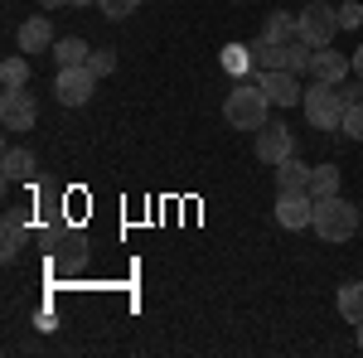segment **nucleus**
Listing matches in <instances>:
<instances>
[{
    "label": "nucleus",
    "mask_w": 363,
    "mask_h": 358,
    "mask_svg": "<svg viewBox=\"0 0 363 358\" xmlns=\"http://www.w3.org/2000/svg\"><path fill=\"white\" fill-rule=\"evenodd\" d=\"M267 111H272V97H267L257 83H238L223 97V121L233 126V131H262V126L272 121Z\"/></svg>",
    "instance_id": "f257e3e1"
},
{
    "label": "nucleus",
    "mask_w": 363,
    "mask_h": 358,
    "mask_svg": "<svg viewBox=\"0 0 363 358\" xmlns=\"http://www.w3.org/2000/svg\"><path fill=\"white\" fill-rule=\"evenodd\" d=\"M310 228L325 237V242H349L359 233V208L344 198V194H330V198H315V218Z\"/></svg>",
    "instance_id": "f03ea898"
},
{
    "label": "nucleus",
    "mask_w": 363,
    "mask_h": 358,
    "mask_svg": "<svg viewBox=\"0 0 363 358\" xmlns=\"http://www.w3.org/2000/svg\"><path fill=\"white\" fill-rule=\"evenodd\" d=\"M301 107H306V121L315 131H339L344 126V111H349L344 97H339V83H320V78L306 87V102Z\"/></svg>",
    "instance_id": "7ed1b4c3"
},
{
    "label": "nucleus",
    "mask_w": 363,
    "mask_h": 358,
    "mask_svg": "<svg viewBox=\"0 0 363 358\" xmlns=\"http://www.w3.org/2000/svg\"><path fill=\"white\" fill-rule=\"evenodd\" d=\"M296 20H301V39H306L310 49H325V44L339 34V5H330V0H315V5H306Z\"/></svg>",
    "instance_id": "20e7f679"
},
{
    "label": "nucleus",
    "mask_w": 363,
    "mask_h": 358,
    "mask_svg": "<svg viewBox=\"0 0 363 358\" xmlns=\"http://www.w3.org/2000/svg\"><path fill=\"white\" fill-rule=\"evenodd\" d=\"M97 73L87 68V63H73V68H58V78H54V92H58V102L63 107H83L87 97L97 92Z\"/></svg>",
    "instance_id": "39448f33"
},
{
    "label": "nucleus",
    "mask_w": 363,
    "mask_h": 358,
    "mask_svg": "<svg viewBox=\"0 0 363 358\" xmlns=\"http://www.w3.org/2000/svg\"><path fill=\"white\" fill-rule=\"evenodd\" d=\"M0 121H5V131H29V126L39 121V97H34L29 87H5V97H0Z\"/></svg>",
    "instance_id": "423d86ee"
},
{
    "label": "nucleus",
    "mask_w": 363,
    "mask_h": 358,
    "mask_svg": "<svg viewBox=\"0 0 363 358\" xmlns=\"http://www.w3.org/2000/svg\"><path fill=\"white\" fill-rule=\"evenodd\" d=\"M257 87L272 97V107H301L306 102V87H301V73H291V68H267Z\"/></svg>",
    "instance_id": "0eeeda50"
},
{
    "label": "nucleus",
    "mask_w": 363,
    "mask_h": 358,
    "mask_svg": "<svg viewBox=\"0 0 363 358\" xmlns=\"http://www.w3.org/2000/svg\"><path fill=\"white\" fill-rule=\"evenodd\" d=\"M286 155H296V131H291L286 121H267V126L257 131V160H262V165H281Z\"/></svg>",
    "instance_id": "6e6552de"
},
{
    "label": "nucleus",
    "mask_w": 363,
    "mask_h": 358,
    "mask_svg": "<svg viewBox=\"0 0 363 358\" xmlns=\"http://www.w3.org/2000/svg\"><path fill=\"white\" fill-rule=\"evenodd\" d=\"M310 218H315V198H310L306 189L301 194H277V223L286 228V233H301V228H310Z\"/></svg>",
    "instance_id": "1a4fd4ad"
},
{
    "label": "nucleus",
    "mask_w": 363,
    "mask_h": 358,
    "mask_svg": "<svg viewBox=\"0 0 363 358\" xmlns=\"http://www.w3.org/2000/svg\"><path fill=\"white\" fill-rule=\"evenodd\" d=\"M354 73V58L339 54V49H315V58H310V78H320V83H344Z\"/></svg>",
    "instance_id": "9d476101"
},
{
    "label": "nucleus",
    "mask_w": 363,
    "mask_h": 358,
    "mask_svg": "<svg viewBox=\"0 0 363 358\" xmlns=\"http://www.w3.org/2000/svg\"><path fill=\"white\" fill-rule=\"evenodd\" d=\"M20 49H25V54L54 49V25H49V15H29L25 25H20Z\"/></svg>",
    "instance_id": "9b49d317"
},
{
    "label": "nucleus",
    "mask_w": 363,
    "mask_h": 358,
    "mask_svg": "<svg viewBox=\"0 0 363 358\" xmlns=\"http://www.w3.org/2000/svg\"><path fill=\"white\" fill-rule=\"evenodd\" d=\"M310 169H315V165H306L301 155H286V160L277 165V189H286V194H301V189H306L310 194Z\"/></svg>",
    "instance_id": "f8f14e48"
},
{
    "label": "nucleus",
    "mask_w": 363,
    "mask_h": 358,
    "mask_svg": "<svg viewBox=\"0 0 363 358\" xmlns=\"http://www.w3.org/2000/svg\"><path fill=\"white\" fill-rule=\"evenodd\" d=\"M262 39H267V44H291V39H301V20H296L291 10H277V15H267Z\"/></svg>",
    "instance_id": "ddd939ff"
},
{
    "label": "nucleus",
    "mask_w": 363,
    "mask_h": 358,
    "mask_svg": "<svg viewBox=\"0 0 363 358\" xmlns=\"http://www.w3.org/2000/svg\"><path fill=\"white\" fill-rule=\"evenodd\" d=\"M335 305H339V320L363 325V281H344L339 296H335Z\"/></svg>",
    "instance_id": "4468645a"
},
{
    "label": "nucleus",
    "mask_w": 363,
    "mask_h": 358,
    "mask_svg": "<svg viewBox=\"0 0 363 358\" xmlns=\"http://www.w3.org/2000/svg\"><path fill=\"white\" fill-rule=\"evenodd\" d=\"M20 247H25V213L20 208H5V247H0V257L15 262Z\"/></svg>",
    "instance_id": "2eb2a0df"
},
{
    "label": "nucleus",
    "mask_w": 363,
    "mask_h": 358,
    "mask_svg": "<svg viewBox=\"0 0 363 358\" xmlns=\"http://www.w3.org/2000/svg\"><path fill=\"white\" fill-rule=\"evenodd\" d=\"M0 174H5V179H29V174H34V155L20 150V145H10V150L0 155Z\"/></svg>",
    "instance_id": "dca6fc26"
},
{
    "label": "nucleus",
    "mask_w": 363,
    "mask_h": 358,
    "mask_svg": "<svg viewBox=\"0 0 363 358\" xmlns=\"http://www.w3.org/2000/svg\"><path fill=\"white\" fill-rule=\"evenodd\" d=\"M339 194V165H315L310 169V198H330Z\"/></svg>",
    "instance_id": "f3484780"
},
{
    "label": "nucleus",
    "mask_w": 363,
    "mask_h": 358,
    "mask_svg": "<svg viewBox=\"0 0 363 358\" xmlns=\"http://www.w3.org/2000/svg\"><path fill=\"white\" fill-rule=\"evenodd\" d=\"M87 54H92V49H87L83 39H54V63H58V68H73V63H87Z\"/></svg>",
    "instance_id": "a211bd4d"
},
{
    "label": "nucleus",
    "mask_w": 363,
    "mask_h": 358,
    "mask_svg": "<svg viewBox=\"0 0 363 358\" xmlns=\"http://www.w3.org/2000/svg\"><path fill=\"white\" fill-rule=\"evenodd\" d=\"M223 68L233 73V78H242L247 68H257V63H252V49L247 44H223Z\"/></svg>",
    "instance_id": "6ab92c4d"
},
{
    "label": "nucleus",
    "mask_w": 363,
    "mask_h": 358,
    "mask_svg": "<svg viewBox=\"0 0 363 358\" xmlns=\"http://www.w3.org/2000/svg\"><path fill=\"white\" fill-rule=\"evenodd\" d=\"M0 83H5V87H29V58H5Z\"/></svg>",
    "instance_id": "aec40b11"
},
{
    "label": "nucleus",
    "mask_w": 363,
    "mask_h": 358,
    "mask_svg": "<svg viewBox=\"0 0 363 358\" xmlns=\"http://www.w3.org/2000/svg\"><path fill=\"white\" fill-rule=\"evenodd\" d=\"M87 68H92L97 78H112V73H116V49H97V54H87Z\"/></svg>",
    "instance_id": "412c9836"
},
{
    "label": "nucleus",
    "mask_w": 363,
    "mask_h": 358,
    "mask_svg": "<svg viewBox=\"0 0 363 358\" xmlns=\"http://www.w3.org/2000/svg\"><path fill=\"white\" fill-rule=\"evenodd\" d=\"M140 0H97V10L107 15V20H126V15H136Z\"/></svg>",
    "instance_id": "4be33fe9"
},
{
    "label": "nucleus",
    "mask_w": 363,
    "mask_h": 358,
    "mask_svg": "<svg viewBox=\"0 0 363 358\" xmlns=\"http://www.w3.org/2000/svg\"><path fill=\"white\" fill-rule=\"evenodd\" d=\"M349 140H363V102H354V107L344 111V126H339Z\"/></svg>",
    "instance_id": "5701e85b"
},
{
    "label": "nucleus",
    "mask_w": 363,
    "mask_h": 358,
    "mask_svg": "<svg viewBox=\"0 0 363 358\" xmlns=\"http://www.w3.org/2000/svg\"><path fill=\"white\" fill-rule=\"evenodd\" d=\"M363 25V5L359 0H339V29H359Z\"/></svg>",
    "instance_id": "b1692460"
},
{
    "label": "nucleus",
    "mask_w": 363,
    "mask_h": 358,
    "mask_svg": "<svg viewBox=\"0 0 363 358\" xmlns=\"http://www.w3.org/2000/svg\"><path fill=\"white\" fill-rule=\"evenodd\" d=\"M349 58H354V73H359V78H363V44H359V49H354V54H349Z\"/></svg>",
    "instance_id": "393cba45"
},
{
    "label": "nucleus",
    "mask_w": 363,
    "mask_h": 358,
    "mask_svg": "<svg viewBox=\"0 0 363 358\" xmlns=\"http://www.w3.org/2000/svg\"><path fill=\"white\" fill-rule=\"evenodd\" d=\"M58 5H73V0H39V10H58Z\"/></svg>",
    "instance_id": "a878e982"
},
{
    "label": "nucleus",
    "mask_w": 363,
    "mask_h": 358,
    "mask_svg": "<svg viewBox=\"0 0 363 358\" xmlns=\"http://www.w3.org/2000/svg\"><path fill=\"white\" fill-rule=\"evenodd\" d=\"M73 5H97V0H73Z\"/></svg>",
    "instance_id": "bb28decb"
},
{
    "label": "nucleus",
    "mask_w": 363,
    "mask_h": 358,
    "mask_svg": "<svg viewBox=\"0 0 363 358\" xmlns=\"http://www.w3.org/2000/svg\"><path fill=\"white\" fill-rule=\"evenodd\" d=\"M359 349H363V325H359Z\"/></svg>",
    "instance_id": "cd10ccee"
},
{
    "label": "nucleus",
    "mask_w": 363,
    "mask_h": 358,
    "mask_svg": "<svg viewBox=\"0 0 363 358\" xmlns=\"http://www.w3.org/2000/svg\"><path fill=\"white\" fill-rule=\"evenodd\" d=\"M233 5H242V0H233Z\"/></svg>",
    "instance_id": "c85d7f7f"
}]
</instances>
